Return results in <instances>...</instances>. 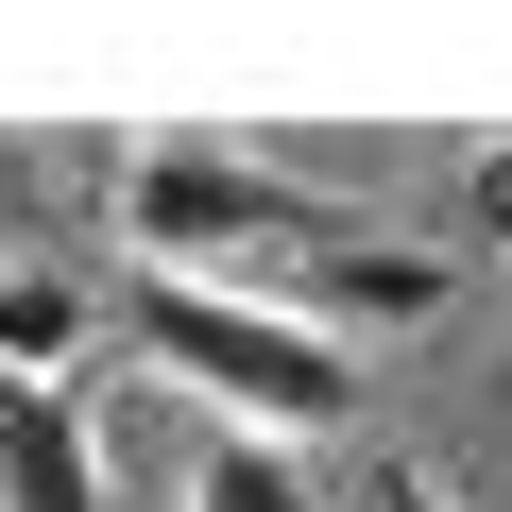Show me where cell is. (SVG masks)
<instances>
[{
  "instance_id": "8",
  "label": "cell",
  "mask_w": 512,
  "mask_h": 512,
  "mask_svg": "<svg viewBox=\"0 0 512 512\" xmlns=\"http://www.w3.org/2000/svg\"><path fill=\"white\" fill-rule=\"evenodd\" d=\"M376 512H461V495L444 478H376Z\"/></svg>"
},
{
  "instance_id": "7",
  "label": "cell",
  "mask_w": 512,
  "mask_h": 512,
  "mask_svg": "<svg viewBox=\"0 0 512 512\" xmlns=\"http://www.w3.org/2000/svg\"><path fill=\"white\" fill-rule=\"evenodd\" d=\"M461 239L512 256V137H478V171H461Z\"/></svg>"
},
{
  "instance_id": "2",
  "label": "cell",
  "mask_w": 512,
  "mask_h": 512,
  "mask_svg": "<svg viewBox=\"0 0 512 512\" xmlns=\"http://www.w3.org/2000/svg\"><path fill=\"white\" fill-rule=\"evenodd\" d=\"M120 239H137V274H222V291H239V256H308V239H342V222H325V188L256 171V154H222V137H137V154H120Z\"/></svg>"
},
{
  "instance_id": "4",
  "label": "cell",
  "mask_w": 512,
  "mask_h": 512,
  "mask_svg": "<svg viewBox=\"0 0 512 512\" xmlns=\"http://www.w3.org/2000/svg\"><path fill=\"white\" fill-rule=\"evenodd\" d=\"M0 512H103V427L52 376H0Z\"/></svg>"
},
{
  "instance_id": "5",
  "label": "cell",
  "mask_w": 512,
  "mask_h": 512,
  "mask_svg": "<svg viewBox=\"0 0 512 512\" xmlns=\"http://www.w3.org/2000/svg\"><path fill=\"white\" fill-rule=\"evenodd\" d=\"M86 274H52V256H0V376H52L69 393V359H86Z\"/></svg>"
},
{
  "instance_id": "3",
  "label": "cell",
  "mask_w": 512,
  "mask_h": 512,
  "mask_svg": "<svg viewBox=\"0 0 512 512\" xmlns=\"http://www.w3.org/2000/svg\"><path fill=\"white\" fill-rule=\"evenodd\" d=\"M274 308L325 325V342L359 359V342H393V325H444L461 274H444V256H410V239H308V256H274Z\"/></svg>"
},
{
  "instance_id": "1",
  "label": "cell",
  "mask_w": 512,
  "mask_h": 512,
  "mask_svg": "<svg viewBox=\"0 0 512 512\" xmlns=\"http://www.w3.org/2000/svg\"><path fill=\"white\" fill-rule=\"evenodd\" d=\"M137 342H154L205 410H239L256 444H325V427H359V359H342L325 325H291L274 291H222V274H137Z\"/></svg>"
},
{
  "instance_id": "6",
  "label": "cell",
  "mask_w": 512,
  "mask_h": 512,
  "mask_svg": "<svg viewBox=\"0 0 512 512\" xmlns=\"http://www.w3.org/2000/svg\"><path fill=\"white\" fill-rule=\"evenodd\" d=\"M188 512H325V495H308V461H291V444H256V427H222V444L188 461Z\"/></svg>"
}]
</instances>
